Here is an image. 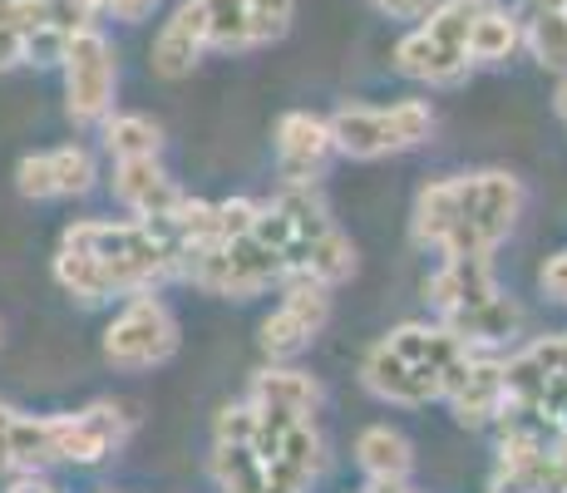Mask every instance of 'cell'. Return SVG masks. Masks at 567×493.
<instances>
[{
    "label": "cell",
    "instance_id": "1",
    "mask_svg": "<svg viewBox=\"0 0 567 493\" xmlns=\"http://www.w3.org/2000/svg\"><path fill=\"white\" fill-rule=\"evenodd\" d=\"M163 277H178V247L158 217H90L64 227L54 251V281L84 306L154 291Z\"/></svg>",
    "mask_w": 567,
    "mask_h": 493
},
{
    "label": "cell",
    "instance_id": "2",
    "mask_svg": "<svg viewBox=\"0 0 567 493\" xmlns=\"http://www.w3.org/2000/svg\"><path fill=\"white\" fill-rule=\"evenodd\" d=\"M523 217V183L514 173H460L424 183L414 197V243L440 257H494Z\"/></svg>",
    "mask_w": 567,
    "mask_h": 493
},
{
    "label": "cell",
    "instance_id": "3",
    "mask_svg": "<svg viewBox=\"0 0 567 493\" xmlns=\"http://www.w3.org/2000/svg\"><path fill=\"white\" fill-rule=\"evenodd\" d=\"M468 356H474V346L460 341L450 326L405 321L370 346L361 376H365V390L375 394V400L414 410V404L444 400Z\"/></svg>",
    "mask_w": 567,
    "mask_h": 493
},
{
    "label": "cell",
    "instance_id": "4",
    "mask_svg": "<svg viewBox=\"0 0 567 493\" xmlns=\"http://www.w3.org/2000/svg\"><path fill=\"white\" fill-rule=\"evenodd\" d=\"M252 233L281 257L287 277H316L336 287L355 271V243L336 227V217L311 188H287L271 203H257Z\"/></svg>",
    "mask_w": 567,
    "mask_h": 493
},
{
    "label": "cell",
    "instance_id": "5",
    "mask_svg": "<svg viewBox=\"0 0 567 493\" xmlns=\"http://www.w3.org/2000/svg\"><path fill=\"white\" fill-rule=\"evenodd\" d=\"M424 301L434 306L440 326H450L474 350H498L518 336V301L494 281L488 257H444L440 271L424 281Z\"/></svg>",
    "mask_w": 567,
    "mask_h": 493
},
{
    "label": "cell",
    "instance_id": "6",
    "mask_svg": "<svg viewBox=\"0 0 567 493\" xmlns=\"http://www.w3.org/2000/svg\"><path fill=\"white\" fill-rule=\"evenodd\" d=\"M247 444L261 469V493H311L321 474V430L316 410L307 404H281L247 394Z\"/></svg>",
    "mask_w": 567,
    "mask_h": 493
},
{
    "label": "cell",
    "instance_id": "7",
    "mask_svg": "<svg viewBox=\"0 0 567 493\" xmlns=\"http://www.w3.org/2000/svg\"><path fill=\"white\" fill-rule=\"evenodd\" d=\"M488 0H434L430 16L395 45V70L414 84H460L474 64L468 35Z\"/></svg>",
    "mask_w": 567,
    "mask_h": 493
},
{
    "label": "cell",
    "instance_id": "8",
    "mask_svg": "<svg viewBox=\"0 0 567 493\" xmlns=\"http://www.w3.org/2000/svg\"><path fill=\"white\" fill-rule=\"evenodd\" d=\"M178 277L193 287L213 291V296H237V301H252V296L271 291L287 281L281 257L261 243L257 233L227 237V243H207V247H188L178 257Z\"/></svg>",
    "mask_w": 567,
    "mask_h": 493
},
{
    "label": "cell",
    "instance_id": "9",
    "mask_svg": "<svg viewBox=\"0 0 567 493\" xmlns=\"http://www.w3.org/2000/svg\"><path fill=\"white\" fill-rule=\"evenodd\" d=\"M336 153L346 158H390V153L420 148L434 134V109L424 99H405V104H351L331 119Z\"/></svg>",
    "mask_w": 567,
    "mask_h": 493
},
{
    "label": "cell",
    "instance_id": "10",
    "mask_svg": "<svg viewBox=\"0 0 567 493\" xmlns=\"http://www.w3.org/2000/svg\"><path fill=\"white\" fill-rule=\"evenodd\" d=\"M207 50H261L291 30L297 0H188Z\"/></svg>",
    "mask_w": 567,
    "mask_h": 493
},
{
    "label": "cell",
    "instance_id": "11",
    "mask_svg": "<svg viewBox=\"0 0 567 493\" xmlns=\"http://www.w3.org/2000/svg\"><path fill=\"white\" fill-rule=\"evenodd\" d=\"M178 350V321L154 291H138L104 326V360L114 370H154Z\"/></svg>",
    "mask_w": 567,
    "mask_h": 493
},
{
    "label": "cell",
    "instance_id": "12",
    "mask_svg": "<svg viewBox=\"0 0 567 493\" xmlns=\"http://www.w3.org/2000/svg\"><path fill=\"white\" fill-rule=\"evenodd\" d=\"M64 109H70L74 124H104L109 109H114V84H118V64L114 45L100 30H80L64 50Z\"/></svg>",
    "mask_w": 567,
    "mask_h": 493
},
{
    "label": "cell",
    "instance_id": "13",
    "mask_svg": "<svg viewBox=\"0 0 567 493\" xmlns=\"http://www.w3.org/2000/svg\"><path fill=\"white\" fill-rule=\"evenodd\" d=\"M326 321H331V287L316 277H287L281 281V306L261 321L257 341L271 360H291L326 331Z\"/></svg>",
    "mask_w": 567,
    "mask_h": 493
},
{
    "label": "cell",
    "instance_id": "14",
    "mask_svg": "<svg viewBox=\"0 0 567 493\" xmlns=\"http://www.w3.org/2000/svg\"><path fill=\"white\" fill-rule=\"evenodd\" d=\"M128 440V414L118 404H90L74 414H54V459L60 464H104Z\"/></svg>",
    "mask_w": 567,
    "mask_h": 493
},
{
    "label": "cell",
    "instance_id": "15",
    "mask_svg": "<svg viewBox=\"0 0 567 493\" xmlns=\"http://www.w3.org/2000/svg\"><path fill=\"white\" fill-rule=\"evenodd\" d=\"M271 144H277V168H281V178H287V188H311L326 173V163L336 158L331 124L316 114H281Z\"/></svg>",
    "mask_w": 567,
    "mask_h": 493
},
{
    "label": "cell",
    "instance_id": "16",
    "mask_svg": "<svg viewBox=\"0 0 567 493\" xmlns=\"http://www.w3.org/2000/svg\"><path fill=\"white\" fill-rule=\"evenodd\" d=\"M94 178H100V168H94V153L84 144L30 153L16 168V188L25 197H35V203H45V197H80L94 188Z\"/></svg>",
    "mask_w": 567,
    "mask_h": 493
},
{
    "label": "cell",
    "instance_id": "17",
    "mask_svg": "<svg viewBox=\"0 0 567 493\" xmlns=\"http://www.w3.org/2000/svg\"><path fill=\"white\" fill-rule=\"evenodd\" d=\"M444 400H450L454 420H460L464 430H484V424H494L498 410H504V360L474 350V356L464 360V370L454 376V386H450Z\"/></svg>",
    "mask_w": 567,
    "mask_h": 493
},
{
    "label": "cell",
    "instance_id": "18",
    "mask_svg": "<svg viewBox=\"0 0 567 493\" xmlns=\"http://www.w3.org/2000/svg\"><path fill=\"white\" fill-rule=\"evenodd\" d=\"M109 183H114V197L134 217H168L173 207L183 203L178 183L163 173L158 158H124V163H114V178H109Z\"/></svg>",
    "mask_w": 567,
    "mask_h": 493
},
{
    "label": "cell",
    "instance_id": "19",
    "mask_svg": "<svg viewBox=\"0 0 567 493\" xmlns=\"http://www.w3.org/2000/svg\"><path fill=\"white\" fill-rule=\"evenodd\" d=\"M518 25H523V45L533 50V60L553 74H567V10L558 0H528Z\"/></svg>",
    "mask_w": 567,
    "mask_h": 493
},
{
    "label": "cell",
    "instance_id": "20",
    "mask_svg": "<svg viewBox=\"0 0 567 493\" xmlns=\"http://www.w3.org/2000/svg\"><path fill=\"white\" fill-rule=\"evenodd\" d=\"M355 464L365 469L370 484H405L414 469V449L390 424H370V430H361V440H355Z\"/></svg>",
    "mask_w": 567,
    "mask_h": 493
},
{
    "label": "cell",
    "instance_id": "21",
    "mask_svg": "<svg viewBox=\"0 0 567 493\" xmlns=\"http://www.w3.org/2000/svg\"><path fill=\"white\" fill-rule=\"evenodd\" d=\"M203 54H207V45H203L198 20H193L188 6H178L173 20L158 30V40H154V70L163 74V80H183V74H193V64H198Z\"/></svg>",
    "mask_w": 567,
    "mask_h": 493
},
{
    "label": "cell",
    "instance_id": "22",
    "mask_svg": "<svg viewBox=\"0 0 567 493\" xmlns=\"http://www.w3.org/2000/svg\"><path fill=\"white\" fill-rule=\"evenodd\" d=\"M518 45H523L518 16H508L504 6H494V0H488V6L478 10V20H474V35H468V54H474V64L514 60Z\"/></svg>",
    "mask_w": 567,
    "mask_h": 493
},
{
    "label": "cell",
    "instance_id": "23",
    "mask_svg": "<svg viewBox=\"0 0 567 493\" xmlns=\"http://www.w3.org/2000/svg\"><path fill=\"white\" fill-rule=\"evenodd\" d=\"M40 25H45L40 0H0V70L25 64V45Z\"/></svg>",
    "mask_w": 567,
    "mask_h": 493
},
{
    "label": "cell",
    "instance_id": "24",
    "mask_svg": "<svg viewBox=\"0 0 567 493\" xmlns=\"http://www.w3.org/2000/svg\"><path fill=\"white\" fill-rule=\"evenodd\" d=\"M104 148H109V158H114V163H124V158H158L163 129L154 124V119H144V114H114V119H104Z\"/></svg>",
    "mask_w": 567,
    "mask_h": 493
},
{
    "label": "cell",
    "instance_id": "25",
    "mask_svg": "<svg viewBox=\"0 0 567 493\" xmlns=\"http://www.w3.org/2000/svg\"><path fill=\"white\" fill-rule=\"evenodd\" d=\"M40 6H45V25L74 40L80 30L94 25V16L104 10V0H40Z\"/></svg>",
    "mask_w": 567,
    "mask_h": 493
},
{
    "label": "cell",
    "instance_id": "26",
    "mask_svg": "<svg viewBox=\"0 0 567 493\" xmlns=\"http://www.w3.org/2000/svg\"><path fill=\"white\" fill-rule=\"evenodd\" d=\"M538 281H543V291H548L553 301H563V306H567V251H558V257L543 261Z\"/></svg>",
    "mask_w": 567,
    "mask_h": 493
},
{
    "label": "cell",
    "instance_id": "27",
    "mask_svg": "<svg viewBox=\"0 0 567 493\" xmlns=\"http://www.w3.org/2000/svg\"><path fill=\"white\" fill-rule=\"evenodd\" d=\"M154 6H158V0H104V10L114 20H124V25H138V20H148V16H154Z\"/></svg>",
    "mask_w": 567,
    "mask_h": 493
},
{
    "label": "cell",
    "instance_id": "28",
    "mask_svg": "<svg viewBox=\"0 0 567 493\" xmlns=\"http://www.w3.org/2000/svg\"><path fill=\"white\" fill-rule=\"evenodd\" d=\"M370 6H375L380 16H395V20H420V16H430V6H434V0H370Z\"/></svg>",
    "mask_w": 567,
    "mask_h": 493
},
{
    "label": "cell",
    "instance_id": "29",
    "mask_svg": "<svg viewBox=\"0 0 567 493\" xmlns=\"http://www.w3.org/2000/svg\"><path fill=\"white\" fill-rule=\"evenodd\" d=\"M548 444H553V464H558V489L567 493V430H558Z\"/></svg>",
    "mask_w": 567,
    "mask_h": 493
},
{
    "label": "cell",
    "instance_id": "30",
    "mask_svg": "<svg viewBox=\"0 0 567 493\" xmlns=\"http://www.w3.org/2000/svg\"><path fill=\"white\" fill-rule=\"evenodd\" d=\"M10 493H60L50 484V479H40V474H20L16 484H10Z\"/></svg>",
    "mask_w": 567,
    "mask_h": 493
},
{
    "label": "cell",
    "instance_id": "31",
    "mask_svg": "<svg viewBox=\"0 0 567 493\" xmlns=\"http://www.w3.org/2000/svg\"><path fill=\"white\" fill-rule=\"evenodd\" d=\"M553 104H558V119H563V129H567V74H563L558 94H553Z\"/></svg>",
    "mask_w": 567,
    "mask_h": 493
},
{
    "label": "cell",
    "instance_id": "32",
    "mask_svg": "<svg viewBox=\"0 0 567 493\" xmlns=\"http://www.w3.org/2000/svg\"><path fill=\"white\" fill-rule=\"evenodd\" d=\"M365 493H410V489L405 484H370Z\"/></svg>",
    "mask_w": 567,
    "mask_h": 493
}]
</instances>
